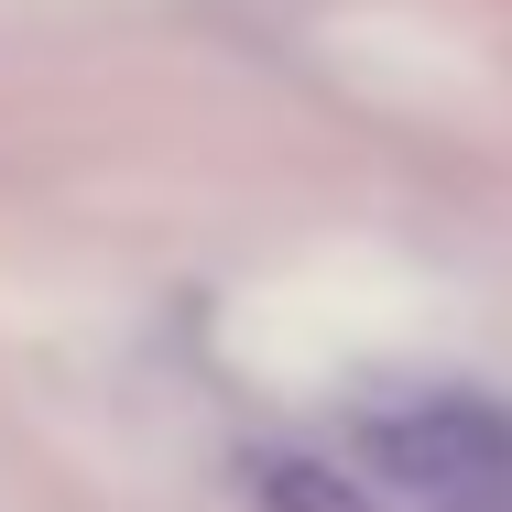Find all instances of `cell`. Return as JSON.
<instances>
[{"mask_svg": "<svg viewBox=\"0 0 512 512\" xmlns=\"http://www.w3.org/2000/svg\"><path fill=\"white\" fill-rule=\"evenodd\" d=\"M284 512H512V404L404 393L371 404L338 447L262 469Z\"/></svg>", "mask_w": 512, "mask_h": 512, "instance_id": "obj_1", "label": "cell"}]
</instances>
